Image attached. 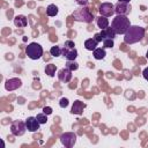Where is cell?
<instances>
[{
	"label": "cell",
	"instance_id": "ac0fdd59",
	"mask_svg": "<svg viewBox=\"0 0 148 148\" xmlns=\"http://www.w3.org/2000/svg\"><path fill=\"white\" fill-rule=\"evenodd\" d=\"M97 25H98V28H101V29H105V28H108L109 27V20L105 17V16H98L97 17Z\"/></svg>",
	"mask_w": 148,
	"mask_h": 148
},
{
	"label": "cell",
	"instance_id": "f546056e",
	"mask_svg": "<svg viewBox=\"0 0 148 148\" xmlns=\"http://www.w3.org/2000/svg\"><path fill=\"white\" fill-rule=\"evenodd\" d=\"M94 38H95L97 42H102V40H103V38H102V36H101V34H99V32H98V34H96Z\"/></svg>",
	"mask_w": 148,
	"mask_h": 148
},
{
	"label": "cell",
	"instance_id": "52a82bcc",
	"mask_svg": "<svg viewBox=\"0 0 148 148\" xmlns=\"http://www.w3.org/2000/svg\"><path fill=\"white\" fill-rule=\"evenodd\" d=\"M98 12H99V14H101L102 16H105V17L111 16V15H113V13H114V6H113L111 2H103V3L99 6Z\"/></svg>",
	"mask_w": 148,
	"mask_h": 148
},
{
	"label": "cell",
	"instance_id": "5b68a950",
	"mask_svg": "<svg viewBox=\"0 0 148 148\" xmlns=\"http://www.w3.org/2000/svg\"><path fill=\"white\" fill-rule=\"evenodd\" d=\"M25 131H27V126H25V123H23L22 120H14L10 125V132L15 136L23 135Z\"/></svg>",
	"mask_w": 148,
	"mask_h": 148
},
{
	"label": "cell",
	"instance_id": "9c48e42d",
	"mask_svg": "<svg viewBox=\"0 0 148 148\" xmlns=\"http://www.w3.org/2000/svg\"><path fill=\"white\" fill-rule=\"evenodd\" d=\"M22 86V81L18 79V77H12V79H8L6 82H5V88L7 91H13V90H16L17 88H20Z\"/></svg>",
	"mask_w": 148,
	"mask_h": 148
},
{
	"label": "cell",
	"instance_id": "44dd1931",
	"mask_svg": "<svg viewBox=\"0 0 148 148\" xmlns=\"http://www.w3.org/2000/svg\"><path fill=\"white\" fill-rule=\"evenodd\" d=\"M56 69H57V67H56L54 64H49V65H46V67H45V73H46L49 76H53V75L56 74Z\"/></svg>",
	"mask_w": 148,
	"mask_h": 148
},
{
	"label": "cell",
	"instance_id": "30bf717a",
	"mask_svg": "<svg viewBox=\"0 0 148 148\" xmlns=\"http://www.w3.org/2000/svg\"><path fill=\"white\" fill-rule=\"evenodd\" d=\"M39 121L37 120L36 117H29L25 119V126L27 130L30 132H36L37 130H39Z\"/></svg>",
	"mask_w": 148,
	"mask_h": 148
},
{
	"label": "cell",
	"instance_id": "ba28073f",
	"mask_svg": "<svg viewBox=\"0 0 148 148\" xmlns=\"http://www.w3.org/2000/svg\"><path fill=\"white\" fill-rule=\"evenodd\" d=\"M131 12V5L130 2H119L114 6V13L117 15H127Z\"/></svg>",
	"mask_w": 148,
	"mask_h": 148
},
{
	"label": "cell",
	"instance_id": "cb8c5ba5",
	"mask_svg": "<svg viewBox=\"0 0 148 148\" xmlns=\"http://www.w3.org/2000/svg\"><path fill=\"white\" fill-rule=\"evenodd\" d=\"M103 45H104V47H112L113 46V39H104Z\"/></svg>",
	"mask_w": 148,
	"mask_h": 148
},
{
	"label": "cell",
	"instance_id": "4fadbf2b",
	"mask_svg": "<svg viewBox=\"0 0 148 148\" xmlns=\"http://www.w3.org/2000/svg\"><path fill=\"white\" fill-rule=\"evenodd\" d=\"M84 108H86V104H84L83 102H81V101H74V103H73V105H72L71 112H72L73 114H81Z\"/></svg>",
	"mask_w": 148,
	"mask_h": 148
},
{
	"label": "cell",
	"instance_id": "3957f363",
	"mask_svg": "<svg viewBox=\"0 0 148 148\" xmlns=\"http://www.w3.org/2000/svg\"><path fill=\"white\" fill-rule=\"evenodd\" d=\"M73 17L75 21H79V22H86V23H91L92 20H94V15L91 14V12L86 8V7H82V8H77L73 12Z\"/></svg>",
	"mask_w": 148,
	"mask_h": 148
},
{
	"label": "cell",
	"instance_id": "484cf974",
	"mask_svg": "<svg viewBox=\"0 0 148 148\" xmlns=\"http://www.w3.org/2000/svg\"><path fill=\"white\" fill-rule=\"evenodd\" d=\"M43 112L49 116V114L52 113V108H50V106H44V108H43Z\"/></svg>",
	"mask_w": 148,
	"mask_h": 148
},
{
	"label": "cell",
	"instance_id": "6da1fadb",
	"mask_svg": "<svg viewBox=\"0 0 148 148\" xmlns=\"http://www.w3.org/2000/svg\"><path fill=\"white\" fill-rule=\"evenodd\" d=\"M145 36V29L139 25H131L124 35V42L126 44H134L141 40Z\"/></svg>",
	"mask_w": 148,
	"mask_h": 148
},
{
	"label": "cell",
	"instance_id": "ffe728a7",
	"mask_svg": "<svg viewBox=\"0 0 148 148\" xmlns=\"http://www.w3.org/2000/svg\"><path fill=\"white\" fill-rule=\"evenodd\" d=\"M50 53H51V56H53V57H59V56L62 54V47L54 45V46H52V47L50 49Z\"/></svg>",
	"mask_w": 148,
	"mask_h": 148
},
{
	"label": "cell",
	"instance_id": "277c9868",
	"mask_svg": "<svg viewBox=\"0 0 148 148\" xmlns=\"http://www.w3.org/2000/svg\"><path fill=\"white\" fill-rule=\"evenodd\" d=\"M25 53L30 59L37 60L43 56V47L38 43H30L25 49Z\"/></svg>",
	"mask_w": 148,
	"mask_h": 148
},
{
	"label": "cell",
	"instance_id": "d6986e66",
	"mask_svg": "<svg viewBox=\"0 0 148 148\" xmlns=\"http://www.w3.org/2000/svg\"><path fill=\"white\" fill-rule=\"evenodd\" d=\"M58 12H59V9H58V7L56 6V5H49L47 6V8H46V14L49 15V16H56L57 14H58Z\"/></svg>",
	"mask_w": 148,
	"mask_h": 148
},
{
	"label": "cell",
	"instance_id": "9a60e30c",
	"mask_svg": "<svg viewBox=\"0 0 148 148\" xmlns=\"http://www.w3.org/2000/svg\"><path fill=\"white\" fill-rule=\"evenodd\" d=\"M14 24H15L17 28H24V27H27V24H28L27 17H25L24 15H17V16H15V18H14Z\"/></svg>",
	"mask_w": 148,
	"mask_h": 148
},
{
	"label": "cell",
	"instance_id": "1f68e13d",
	"mask_svg": "<svg viewBox=\"0 0 148 148\" xmlns=\"http://www.w3.org/2000/svg\"><path fill=\"white\" fill-rule=\"evenodd\" d=\"M146 57H147V59H148V51H147V53H146Z\"/></svg>",
	"mask_w": 148,
	"mask_h": 148
},
{
	"label": "cell",
	"instance_id": "83f0119b",
	"mask_svg": "<svg viewBox=\"0 0 148 148\" xmlns=\"http://www.w3.org/2000/svg\"><path fill=\"white\" fill-rule=\"evenodd\" d=\"M80 6H87L88 5V2H89V0H75Z\"/></svg>",
	"mask_w": 148,
	"mask_h": 148
},
{
	"label": "cell",
	"instance_id": "e0dca14e",
	"mask_svg": "<svg viewBox=\"0 0 148 148\" xmlns=\"http://www.w3.org/2000/svg\"><path fill=\"white\" fill-rule=\"evenodd\" d=\"M92 54H94V58L97 59V60H102V59H104L105 56H106L105 50L102 49V47H96V49L94 50V53H92Z\"/></svg>",
	"mask_w": 148,
	"mask_h": 148
},
{
	"label": "cell",
	"instance_id": "2e32d148",
	"mask_svg": "<svg viewBox=\"0 0 148 148\" xmlns=\"http://www.w3.org/2000/svg\"><path fill=\"white\" fill-rule=\"evenodd\" d=\"M97 44H98V42H97L95 38H89V39H87V40L84 42V47H86L88 51H94V50L96 49Z\"/></svg>",
	"mask_w": 148,
	"mask_h": 148
},
{
	"label": "cell",
	"instance_id": "5bb4252c",
	"mask_svg": "<svg viewBox=\"0 0 148 148\" xmlns=\"http://www.w3.org/2000/svg\"><path fill=\"white\" fill-rule=\"evenodd\" d=\"M101 36H102V38H103V40L104 39H113L114 37H116V32L113 31V29L112 28H105V29H102L101 30Z\"/></svg>",
	"mask_w": 148,
	"mask_h": 148
},
{
	"label": "cell",
	"instance_id": "f1b7e54d",
	"mask_svg": "<svg viewBox=\"0 0 148 148\" xmlns=\"http://www.w3.org/2000/svg\"><path fill=\"white\" fill-rule=\"evenodd\" d=\"M142 76H143V79H145V80H147V81H148V67H146V68L142 71Z\"/></svg>",
	"mask_w": 148,
	"mask_h": 148
},
{
	"label": "cell",
	"instance_id": "8992f818",
	"mask_svg": "<svg viewBox=\"0 0 148 148\" xmlns=\"http://www.w3.org/2000/svg\"><path fill=\"white\" fill-rule=\"evenodd\" d=\"M60 141H61V143H62L65 147L71 148V147H73V146L75 145V142H76V134L73 133V132L64 133V134H61V136H60Z\"/></svg>",
	"mask_w": 148,
	"mask_h": 148
},
{
	"label": "cell",
	"instance_id": "4dcf8cb0",
	"mask_svg": "<svg viewBox=\"0 0 148 148\" xmlns=\"http://www.w3.org/2000/svg\"><path fill=\"white\" fill-rule=\"evenodd\" d=\"M119 2H130L131 0H118Z\"/></svg>",
	"mask_w": 148,
	"mask_h": 148
},
{
	"label": "cell",
	"instance_id": "7c38bea8",
	"mask_svg": "<svg viewBox=\"0 0 148 148\" xmlns=\"http://www.w3.org/2000/svg\"><path fill=\"white\" fill-rule=\"evenodd\" d=\"M62 54L67 60H75L77 57V51L75 47H62Z\"/></svg>",
	"mask_w": 148,
	"mask_h": 148
},
{
	"label": "cell",
	"instance_id": "4316f807",
	"mask_svg": "<svg viewBox=\"0 0 148 148\" xmlns=\"http://www.w3.org/2000/svg\"><path fill=\"white\" fill-rule=\"evenodd\" d=\"M64 46H66V47H74V46H75V44H74V42H73V40H66V42H65V44H64Z\"/></svg>",
	"mask_w": 148,
	"mask_h": 148
},
{
	"label": "cell",
	"instance_id": "8fae6325",
	"mask_svg": "<svg viewBox=\"0 0 148 148\" xmlns=\"http://www.w3.org/2000/svg\"><path fill=\"white\" fill-rule=\"evenodd\" d=\"M58 79H59V81H61V82H64V83L69 82L71 79H72V71L68 69L67 67L61 68V69L58 72Z\"/></svg>",
	"mask_w": 148,
	"mask_h": 148
},
{
	"label": "cell",
	"instance_id": "7402d4cb",
	"mask_svg": "<svg viewBox=\"0 0 148 148\" xmlns=\"http://www.w3.org/2000/svg\"><path fill=\"white\" fill-rule=\"evenodd\" d=\"M66 67L71 71H76L79 68V64L75 61V60H67L66 62Z\"/></svg>",
	"mask_w": 148,
	"mask_h": 148
},
{
	"label": "cell",
	"instance_id": "603a6c76",
	"mask_svg": "<svg viewBox=\"0 0 148 148\" xmlns=\"http://www.w3.org/2000/svg\"><path fill=\"white\" fill-rule=\"evenodd\" d=\"M46 116H47V114H45V113L43 112V113H38V114L36 116V118H37V120L39 121V124H46V121H47Z\"/></svg>",
	"mask_w": 148,
	"mask_h": 148
},
{
	"label": "cell",
	"instance_id": "7a4b0ae2",
	"mask_svg": "<svg viewBox=\"0 0 148 148\" xmlns=\"http://www.w3.org/2000/svg\"><path fill=\"white\" fill-rule=\"evenodd\" d=\"M130 27H131V22L126 15H117L111 23V28L118 35H125V32L128 30Z\"/></svg>",
	"mask_w": 148,
	"mask_h": 148
},
{
	"label": "cell",
	"instance_id": "d4e9b609",
	"mask_svg": "<svg viewBox=\"0 0 148 148\" xmlns=\"http://www.w3.org/2000/svg\"><path fill=\"white\" fill-rule=\"evenodd\" d=\"M59 105H60V108H66L67 105H68V99L67 98H61L60 99V102H59Z\"/></svg>",
	"mask_w": 148,
	"mask_h": 148
}]
</instances>
